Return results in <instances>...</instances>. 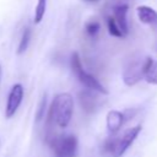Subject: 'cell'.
Here are the masks:
<instances>
[{"mask_svg":"<svg viewBox=\"0 0 157 157\" xmlns=\"http://www.w3.org/2000/svg\"><path fill=\"white\" fill-rule=\"evenodd\" d=\"M137 17L141 23L148 25V26H156L157 25V11L147 5H140L136 9Z\"/></svg>","mask_w":157,"mask_h":157,"instance_id":"9c48e42d","label":"cell"},{"mask_svg":"<svg viewBox=\"0 0 157 157\" xmlns=\"http://www.w3.org/2000/svg\"><path fill=\"white\" fill-rule=\"evenodd\" d=\"M0 75H1V67H0Z\"/></svg>","mask_w":157,"mask_h":157,"instance_id":"ac0fdd59","label":"cell"},{"mask_svg":"<svg viewBox=\"0 0 157 157\" xmlns=\"http://www.w3.org/2000/svg\"><path fill=\"white\" fill-rule=\"evenodd\" d=\"M70 64H71V69H72L74 75L76 76V78L86 88H88L91 91H94V92H98V93H102V94H107L108 93V91L105 90V87L93 75H91L90 72H87V71L83 70L82 64H81V60H80V56H78V53H76V52L72 53Z\"/></svg>","mask_w":157,"mask_h":157,"instance_id":"3957f363","label":"cell"},{"mask_svg":"<svg viewBox=\"0 0 157 157\" xmlns=\"http://www.w3.org/2000/svg\"><path fill=\"white\" fill-rule=\"evenodd\" d=\"M78 101H80L82 109L87 113H92L97 109V98L93 94V92L88 88H86L78 93Z\"/></svg>","mask_w":157,"mask_h":157,"instance_id":"30bf717a","label":"cell"},{"mask_svg":"<svg viewBox=\"0 0 157 157\" xmlns=\"http://www.w3.org/2000/svg\"><path fill=\"white\" fill-rule=\"evenodd\" d=\"M54 157H75L77 151V139L74 135L54 136L49 140Z\"/></svg>","mask_w":157,"mask_h":157,"instance_id":"277c9868","label":"cell"},{"mask_svg":"<svg viewBox=\"0 0 157 157\" xmlns=\"http://www.w3.org/2000/svg\"><path fill=\"white\" fill-rule=\"evenodd\" d=\"M85 1H87V2H96V1H98V0H85Z\"/></svg>","mask_w":157,"mask_h":157,"instance_id":"e0dca14e","label":"cell"},{"mask_svg":"<svg viewBox=\"0 0 157 157\" xmlns=\"http://www.w3.org/2000/svg\"><path fill=\"white\" fill-rule=\"evenodd\" d=\"M45 107H47V97H45V94H44L43 98H42V101H40V103H39L38 110H37V115H36V120H37V121H39V120L43 118Z\"/></svg>","mask_w":157,"mask_h":157,"instance_id":"2e32d148","label":"cell"},{"mask_svg":"<svg viewBox=\"0 0 157 157\" xmlns=\"http://www.w3.org/2000/svg\"><path fill=\"white\" fill-rule=\"evenodd\" d=\"M31 37H32V31L29 27H26L22 36H21V39H20V44H18V49H17V54H22L27 50L28 45H29V42H31Z\"/></svg>","mask_w":157,"mask_h":157,"instance_id":"7c38bea8","label":"cell"},{"mask_svg":"<svg viewBox=\"0 0 157 157\" xmlns=\"http://www.w3.org/2000/svg\"><path fill=\"white\" fill-rule=\"evenodd\" d=\"M23 93H25V91H23V87L21 83H15L11 87L9 97H7V102H6V108H5V117L6 118H11L15 115L20 104L22 103Z\"/></svg>","mask_w":157,"mask_h":157,"instance_id":"5b68a950","label":"cell"},{"mask_svg":"<svg viewBox=\"0 0 157 157\" xmlns=\"http://www.w3.org/2000/svg\"><path fill=\"white\" fill-rule=\"evenodd\" d=\"M142 65H144V59H134L131 60L124 69L123 72V80L125 85L128 86H134L142 78Z\"/></svg>","mask_w":157,"mask_h":157,"instance_id":"8992f818","label":"cell"},{"mask_svg":"<svg viewBox=\"0 0 157 157\" xmlns=\"http://www.w3.org/2000/svg\"><path fill=\"white\" fill-rule=\"evenodd\" d=\"M45 10H47V0H38L34 10V23H39L43 20Z\"/></svg>","mask_w":157,"mask_h":157,"instance_id":"5bb4252c","label":"cell"},{"mask_svg":"<svg viewBox=\"0 0 157 157\" xmlns=\"http://www.w3.org/2000/svg\"><path fill=\"white\" fill-rule=\"evenodd\" d=\"M124 123H125V119L121 112L110 110L107 114V129L109 132L115 134L117 131H119V129L123 126Z\"/></svg>","mask_w":157,"mask_h":157,"instance_id":"8fae6325","label":"cell"},{"mask_svg":"<svg viewBox=\"0 0 157 157\" xmlns=\"http://www.w3.org/2000/svg\"><path fill=\"white\" fill-rule=\"evenodd\" d=\"M105 21H107V28H108V32H109L110 36L117 37V38H124V37H125V36L123 34V32L120 31V28L118 27L117 22L114 21V18H113L112 16L107 17Z\"/></svg>","mask_w":157,"mask_h":157,"instance_id":"4fadbf2b","label":"cell"},{"mask_svg":"<svg viewBox=\"0 0 157 157\" xmlns=\"http://www.w3.org/2000/svg\"><path fill=\"white\" fill-rule=\"evenodd\" d=\"M128 5L126 4H119L113 9V18L117 22L118 27L120 28V31L123 32L124 36L128 34L129 27H128V20H126V13H128Z\"/></svg>","mask_w":157,"mask_h":157,"instance_id":"52a82bcc","label":"cell"},{"mask_svg":"<svg viewBox=\"0 0 157 157\" xmlns=\"http://www.w3.org/2000/svg\"><path fill=\"white\" fill-rule=\"evenodd\" d=\"M142 72V78H145L151 85H157V60H153L151 56L145 58Z\"/></svg>","mask_w":157,"mask_h":157,"instance_id":"ba28073f","label":"cell"},{"mask_svg":"<svg viewBox=\"0 0 157 157\" xmlns=\"http://www.w3.org/2000/svg\"><path fill=\"white\" fill-rule=\"evenodd\" d=\"M85 31H86L87 36L96 37L98 34V32H99V23H98V21H94V20L88 21L86 23V26H85Z\"/></svg>","mask_w":157,"mask_h":157,"instance_id":"9a60e30c","label":"cell"},{"mask_svg":"<svg viewBox=\"0 0 157 157\" xmlns=\"http://www.w3.org/2000/svg\"><path fill=\"white\" fill-rule=\"evenodd\" d=\"M74 114V98L70 93H59L54 97L48 110V124L55 123L59 128H66Z\"/></svg>","mask_w":157,"mask_h":157,"instance_id":"6da1fadb","label":"cell"},{"mask_svg":"<svg viewBox=\"0 0 157 157\" xmlns=\"http://www.w3.org/2000/svg\"><path fill=\"white\" fill-rule=\"evenodd\" d=\"M141 131V125L132 126L128 130H125L119 137H109L103 146V150L105 153L110 155L112 157H121L125 151L131 146L134 140L139 136Z\"/></svg>","mask_w":157,"mask_h":157,"instance_id":"7a4b0ae2","label":"cell"}]
</instances>
